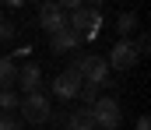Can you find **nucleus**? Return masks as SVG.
<instances>
[{"instance_id":"nucleus-17","label":"nucleus","mask_w":151,"mask_h":130,"mask_svg":"<svg viewBox=\"0 0 151 130\" xmlns=\"http://www.w3.org/2000/svg\"><path fill=\"white\" fill-rule=\"evenodd\" d=\"M134 49H137V56H141V53H148V49H151V42H148V35H141V39L134 42Z\"/></svg>"},{"instance_id":"nucleus-11","label":"nucleus","mask_w":151,"mask_h":130,"mask_svg":"<svg viewBox=\"0 0 151 130\" xmlns=\"http://www.w3.org/2000/svg\"><path fill=\"white\" fill-rule=\"evenodd\" d=\"M18 81V63L11 56H0V88H11Z\"/></svg>"},{"instance_id":"nucleus-13","label":"nucleus","mask_w":151,"mask_h":130,"mask_svg":"<svg viewBox=\"0 0 151 130\" xmlns=\"http://www.w3.org/2000/svg\"><path fill=\"white\" fill-rule=\"evenodd\" d=\"M18 109V91L14 88H0V113H11Z\"/></svg>"},{"instance_id":"nucleus-14","label":"nucleus","mask_w":151,"mask_h":130,"mask_svg":"<svg viewBox=\"0 0 151 130\" xmlns=\"http://www.w3.org/2000/svg\"><path fill=\"white\" fill-rule=\"evenodd\" d=\"M134 28H137V14H119V21H116V32H119V35L127 39V35H130Z\"/></svg>"},{"instance_id":"nucleus-12","label":"nucleus","mask_w":151,"mask_h":130,"mask_svg":"<svg viewBox=\"0 0 151 130\" xmlns=\"http://www.w3.org/2000/svg\"><path fill=\"white\" fill-rule=\"evenodd\" d=\"M99 95H102V88H95V85H81V91H77V98H81V106H95L99 102Z\"/></svg>"},{"instance_id":"nucleus-4","label":"nucleus","mask_w":151,"mask_h":130,"mask_svg":"<svg viewBox=\"0 0 151 130\" xmlns=\"http://www.w3.org/2000/svg\"><path fill=\"white\" fill-rule=\"evenodd\" d=\"M91 116H95V127H102V130H116L119 120H123L119 102H116L113 95H99V102L91 106Z\"/></svg>"},{"instance_id":"nucleus-15","label":"nucleus","mask_w":151,"mask_h":130,"mask_svg":"<svg viewBox=\"0 0 151 130\" xmlns=\"http://www.w3.org/2000/svg\"><path fill=\"white\" fill-rule=\"evenodd\" d=\"M0 130H21V120L14 113H0Z\"/></svg>"},{"instance_id":"nucleus-2","label":"nucleus","mask_w":151,"mask_h":130,"mask_svg":"<svg viewBox=\"0 0 151 130\" xmlns=\"http://www.w3.org/2000/svg\"><path fill=\"white\" fill-rule=\"evenodd\" d=\"M102 25H106V18H102V11L99 7H81V11H74V14H67V28L74 32L81 42H91L99 32H102Z\"/></svg>"},{"instance_id":"nucleus-10","label":"nucleus","mask_w":151,"mask_h":130,"mask_svg":"<svg viewBox=\"0 0 151 130\" xmlns=\"http://www.w3.org/2000/svg\"><path fill=\"white\" fill-rule=\"evenodd\" d=\"M67 130H95V116L88 106H77L74 113H67Z\"/></svg>"},{"instance_id":"nucleus-18","label":"nucleus","mask_w":151,"mask_h":130,"mask_svg":"<svg viewBox=\"0 0 151 130\" xmlns=\"http://www.w3.org/2000/svg\"><path fill=\"white\" fill-rule=\"evenodd\" d=\"M137 130H151V120H148V116H141V120H137Z\"/></svg>"},{"instance_id":"nucleus-8","label":"nucleus","mask_w":151,"mask_h":130,"mask_svg":"<svg viewBox=\"0 0 151 130\" xmlns=\"http://www.w3.org/2000/svg\"><path fill=\"white\" fill-rule=\"evenodd\" d=\"M39 25L53 35V32L67 28V14L60 11V4H42V7H39Z\"/></svg>"},{"instance_id":"nucleus-9","label":"nucleus","mask_w":151,"mask_h":130,"mask_svg":"<svg viewBox=\"0 0 151 130\" xmlns=\"http://www.w3.org/2000/svg\"><path fill=\"white\" fill-rule=\"evenodd\" d=\"M49 46H53V53H74V49H81V39H77L70 28H60V32H53L49 35Z\"/></svg>"},{"instance_id":"nucleus-7","label":"nucleus","mask_w":151,"mask_h":130,"mask_svg":"<svg viewBox=\"0 0 151 130\" xmlns=\"http://www.w3.org/2000/svg\"><path fill=\"white\" fill-rule=\"evenodd\" d=\"M14 85L21 88L25 95L42 91V67H39V63H25V67H18V81H14Z\"/></svg>"},{"instance_id":"nucleus-16","label":"nucleus","mask_w":151,"mask_h":130,"mask_svg":"<svg viewBox=\"0 0 151 130\" xmlns=\"http://www.w3.org/2000/svg\"><path fill=\"white\" fill-rule=\"evenodd\" d=\"M14 39V25L11 21H0V42H11Z\"/></svg>"},{"instance_id":"nucleus-3","label":"nucleus","mask_w":151,"mask_h":130,"mask_svg":"<svg viewBox=\"0 0 151 130\" xmlns=\"http://www.w3.org/2000/svg\"><path fill=\"white\" fill-rule=\"evenodd\" d=\"M18 109H21V123H49V116H53V106H49V98L42 91L25 95L18 102Z\"/></svg>"},{"instance_id":"nucleus-6","label":"nucleus","mask_w":151,"mask_h":130,"mask_svg":"<svg viewBox=\"0 0 151 130\" xmlns=\"http://www.w3.org/2000/svg\"><path fill=\"white\" fill-rule=\"evenodd\" d=\"M81 85H84V81H81L74 70L67 67V70H60V74L53 78V95H56V98H63V102H70V98H77Z\"/></svg>"},{"instance_id":"nucleus-19","label":"nucleus","mask_w":151,"mask_h":130,"mask_svg":"<svg viewBox=\"0 0 151 130\" xmlns=\"http://www.w3.org/2000/svg\"><path fill=\"white\" fill-rule=\"evenodd\" d=\"M0 21H4V11H0Z\"/></svg>"},{"instance_id":"nucleus-5","label":"nucleus","mask_w":151,"mask_h":130,"mask_svg":"<svg viewBox=\"0 0 151 130\" xmlns=\"http://www.w3.org/2000/svg\"><path fill=\"white\" fill-rule=\"evenodd\" d=\"M137 60H141V56H137V49H134V42H130V39H119V42L109 49V56H106L109 70H130Z\"/></svg>"},{"instance_id":"nucleus-1","label":"nucleus","mask_w":151,"mask_h":130,"mask_svg":"<svg viewBox=\"0 0 151 130\" xmlns=\"http://www.w3.org/2000/svg\"><path fill=\"white\" fill-rule=\"evenodd\" d=\"M70 70H74L84 85H95V88L113 85V81H109V63H106V56H95V53H74Z\"/></svg>"}]
</instances>
